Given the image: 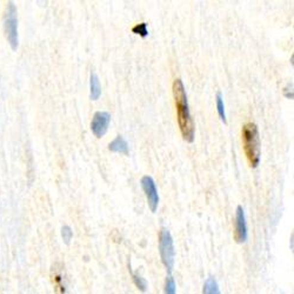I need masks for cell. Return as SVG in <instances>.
<instances>
[{"label": "cell", "mask_w": 294, "mask_h": 294, "mask_svg": "<svg viewBox=\"0 0 294 294\" xmlns=\"http://www.w3.org/2000/svg\"><path fill=\"white\" fill-rule=\"evenodd\" d=\"M173 97H174L178 123L182 138L187 143H193L194 122L192 117H191L186 90H185L181 79H175L174 82H173Z\"/></svg>", "instance_id": "6da1fadb"}, {"label": "cell", "mask_w": 294, "mask_h": 294, "mask_svg": "<svg viewBox=\"0 0 294 294\" xmlns=\"http://www.w3.org/2000/svg\"><path fill=\"white\" fill-rule=\"evenodd\" d=\"M241 140H243L244 151H245L249 166L255 169V167H258L259 163H260L261 147L259 129L254 122H247L243 126V129H241Z\"/></svg>", "instance_id": "7a4b0ae2"}, {"label": "cell", "mask_w": 294, "mask_h": 294, "mask_svg": "<svg viewBox=\"0 0 294 294\" xmlns=\"http://www.w3.org/2000/svg\"><path fill=\"white\" fill-rule=\"evenodd\" d=\"M159 251H160L161 261L169 270V273L172 272L173 267H174V244H173L172 234L167 228L163 227L159 232Z\"/></svg>", "instance_id": "3957f363"}, {"label": "cell", "mask_w": 294, "mask_h": 294, "mask_svg": "<svg viewBox=\"0 0 294 294\" xmlns=\"http://www.w3.org/2000/svg\"><path fill=\"white\" fill-rule=\"evenodd\" d=\"M17 7L13 2L10 1L6 7L5 13V33L12 49H17L19 45V33H18V16Z\"/></svg>", "instance_id": "277c9868"}, {"label": "cell", "mask_w": 294, "mask_h": 294, "mask_svg": "<svg viewBox=\"0 0 294 294\" xmlns=\"http://www.w3.org/2000/svg\"><path fill=\"white\" fill-rule=\"evenodd\" d=\"M141 187H143L144 192H145L149 208H151V211L154 213V212L157 211L159 205V194L157 186H155V182L153 180L152 176L144 175L143 178H141Z\"/></svg>", "instance_id": "5b68a950"}, {"label": "cell", "mask_w": 294, "mask_h": 294, "mask_svg": "<svg viewBox=\"0 0 294 294\" xmlns=\"http://www.w3.org/2000/svg\"><path fill=\"white\" fill-rule=\"evenodd\" d=\"M111 122V116L108 112L98 111L94 113L92 122H91V131L97 138L104 137L108 129Z\"/></svg>", "instance_id": "8992f818"}, {"label": "cell", "mask_w": 294, "mask_h": 294, "mask_svg": "<svg viewBox=\"0 0 294 294\" xmlns=\"http://www.w3.org/2000/svg\"><path fill=\"white\" fill-rule=\"evenodd\" d=\"M247 221L246 214L243 206H238L235 210V221H234V239L237 243H245L247 240Z\"/></svg>", "instance_id": "52a82bcc"}, {"label": "cell", "mask_w": 294, "mask_h": 294, "mask_svg": "<svg viewBox=\"0 0 294 294\" xmlns=\"http://www.w3.org/2000/svg\"><path fill=\"white\" fill-rule=\"evenodd\" d=\"M52 280L54 285L55 294H66V282H65V274L63 270L58 269L57 265L52 270Z\"/></svg>", "instance_id": "ba28073f"}, {"label": "cell", "mask_w": 294, "mask_h": 294, "mask_svg": "<svg viewBox=\"0 0 294 294\" xmlns=\"http://www.w3.org/2000/svg\"><path fill=\"white\" fill-rule=\"evenodd\" d=\"M108 149L113 153H122V154H128V143L122 135H118L116 139L112 140L108 145Z\"/></svg>", "instance_id": "9c48e42d"}, {"label": "cell", "mask_w": 294, "mask_h": 294, "mask_svg": "<svg viewBox=\"0 0 294 294\" xmlns=\"http://www.w3.org/2000/svg\"><path fill=\"white\" fill-rule=\"evenodd\" d=\"M100 96H101V85H100V80L96 73H92L90 79V97L92 100H98Z\"/></svg>", "instance_id": "30bf717a"}, {"label": "cell", "mask_w": 294, "mask_h": 294, "mask_svg": "<svg viewBox=\"0 0 294 294\" xmlns=\"http://www.w3.org/2000/svg\"><path fill=\"white\" fill-rule=\"evenodd\" d=\"M202 294H221L220 293L219 285L213 276H210L207 280L205 281L204 288H202Z\"/></svg>", "instance_id": "8fae6325"}, {"label": "cell", "mask_w": 294, "mask_h": 294, "mask_svg": "<svg viewBox=\"0 0 294 294\" xmlns=\"http://www.w3.org/2000/svg\"><path fill=\"white\" fill-rule=\"evenodd\" d=\"M217 111L219 114L220 119L222 120L223 123H226V111H225V104H223V99L221 93L217 94Z\"/></svg>", "instance_id": "7c38bea8"}, {"label": "cell", "mask_w": 294, "mask_h": 294, "mask_svg": "<svg viewBox=\"0 0 294 294\" xmlns=\"http://www.w3.org/2000/svg\"><path fill=\"white\" fill-rule=\"evenodd\" d=\"M165 294H176V285L172 275H169L165 281Z\"/></svg>", "instance_id": "4fadbf2b"}, {"label": "cell", "mask_w": 294, "mask_h": 294, "mask_svg": "<svg viewBox=\"0 0 294 294\" xmlns=\"http://www.w3.org/2000/svg\"><path fill=\"white\" fill-rule=\"evenodd\" d=\"M131 273H132V278H133L135 286L139 288L141 292H146V291H147V281L144 278H141L140 275L135 274V273H133V272H131Z\"/></svg>", "instance_id": "5bb4252c"}, {"label": "cell", "mask_w": 294, "mask_h": 294, "mask_svg": "<svg viewBox=\"0 0 294 294\" xmlns=\"http://www.w3.org/2000/svg\"><path fill=\"white\" fill-rule=\"evenodd\" d=\"M132 32L135 34H139L140 37L145 38L147 34H148V29H147V24L146 23H141L135 25L133 28H132Z\"/></svg>", "instance_id": "9a60e30c"}, {"label": "cell", "mask_w": 294, "mask_h": 294, "mask_svg": "<svg viewBox=\"0 0 294 294\" xmlns=\"http://www.w3.org/2000/svg\"><path fill=\"white\" fill-rule=\"evenodd\" d=\"M61 237H63L64 243L66 244V245H69L71 239H72L73 237V232L70 226H64V227L61 228Z\"/></svg>", "instance_id": "2e32d148"}]
</instances>
